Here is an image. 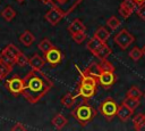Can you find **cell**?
Segmentation results:
<instances>
[{
  "label": "cell",
  "instance_id": "obj_11",
  "mask_svg": "<svg viewBox=\"0 0 145 131\" xmlns=\"http://www.w3.org/2000/svg\"><path fill=\"white\" fill-rule=\"evenodd\" d=\"M96 92V88L95 87H89V85H82L78 84V95L79 97L84 98V99H88L92 98Z\"/></svg>",
  "mask_w": 145,
  "mask_h": 131
},
{
  "label": "cell",
  "instance_id": "obj_16",
  "mask_svg": "<svg viewBox=\"0 0 145 131\" xmlns=\"http://www.w3.org/2000/svg\"><path fill=\"white\" fill-rule=\"evenodd\" d=\"M111 52H112V50H111V48L104 42V43H102V46L95 51V54H94V56L96 57V58H99L100 60H102V59H105V58H108L109 57V55H111Z\"/></svg>",
  "mask_w": 145,
  "mask_h": 131
},
{
  "label": "cell",
  "instance_id": "obj_29",
  "mask_svg": "<svg viewBox=\"0 0 145 131\" xmlns=\"http://www.w3.org/2000/svg\"><path fill=\"white\" fill-rule=\"evenodd\" d=\"M106 25L111 28V30H117L120 26V21L117 16H111L106 19Z\"/></svg>",
  "mask_w": 145,
  "mask_h": 131
},
{
  "label": "cell",
  "instance_id": "obj_15",
  "mask_svg": "<svg viewBox=\"0 0 145 131\" xmlns=\"http://www.w3.org/2000/svg\"><path fill=\"white\" fill-rule=\"evenodd\" d=\"M34 41H35V36H34V34H33L31 31H28V30L24 31V32L19 35V42H20L22 44H24L25 47L32 46V44L34 43Z\"/></svg>",
  "mask_w": 145,
  "mask_h": 131
},
{
  "label": "cell",
  "instance_id": "obj_26",
  "mask_svg": "<svg viewBox=\"0 0 145 131\" xmlns=\"http://www.w3.org/2000/svg\"><path fill=\"white\" fill-rule=\"evenodd\" d=\"M126 96H127V97H131V98H136V99H140L142 96H143V92L140 91L139 88L133 85V87L129 88V90L127 91V95H126Z\"/></svg>",
  "mask_w": 145,
  "mask_h": 131
},
{
  "label": "cell",
  "instance_id": "obj_9",
  "mask_svg": "<svg viewBox=\"0 0 145 131\" xmlns=\"http://www.w3.org/2000/svg\"><path fill=\"white\" fill-rule=\"evenodd\" d=\"M19 52H20V50H19L15 44L9 43V44H7V46L1 50L0 54H1L6 59H8L9 62L16 64V58H17V56L19 55Z\"/></svg>",
  "mask_w": 145,
  "mask_h": 131
},
{
  "label": "cell",
  "instance_id": "obj_24",
  "mask_svg": "<svg viewBox=\"0 0 145 131\" xmlns=\"http://www.w3.org/2000/svg\"><path fill=\"white\" fill-rule=\"evenodd\" d=\"M122 104H125L127 107H129L131 110H135L138 106H139V99H136V98H131V97H125Z\"/></svg>",
  "mask_w": 145,
  "mask_h": 131
},
{
  "label": "cell",
  "instance_id": "obj_36",
  "mask_svg": "<svg viewBox=\"0 0 145 131\" xmlns=\"http://www.w3.org/2000/svg\"><path fill=\"white\" fill-rule=\"evenodd\" d=\"M42 2H44V3H52V1L53 0H41Z\"/></svg>",
  "mask_w": 145,
  "mask_h": 131
},
{
  "label": "cell",
  "instance_id": "obj_27",
  "mask_svg": "<svg viewBox=\"0 0 145 131\" xmlns=\"http://www.w3.org/2000/svg\"><path fill=\"white\" fill-rule=\"evenodd\" d=\"M39 49L44 54V52H46L49 49H51L52 47H53V44H52V42L48 39V38H44V39H42L41 41H40V43H39Z\"/></svg>",
  "mask_w": 145,
  "mask_h": 131
},
{
  "label": "cell",
  "instance_id": "obj_39",
  "mask_svg": "<svg viewBox=\"0 0 145 131\" xmlns=\"http://www.w3.org/2000/svg\"><path fill=\"white\" fill-rule=\"evenodd\" d=\"M17 1H18V2H23L24 0H17Z\"/></svg>",
  "mask_w": 145,
  "mask_h": 131
},
{
  "label": "cell",
  "instance_id": "obj_31",
  "mask_svg": "<svg viewBox=\"0 0 145 131\" xmlns=\"http://www.w3.org/2000/svg\"><path fill=\"white\" fill-rule=\"evenodd\" d=\"M28 60H29V58L24 54V52H19V55L17 56V58H16V64L17 65H19V66H26L27 64H28Z\"/></svg>",
  "mask_w": 145,
  "mask_h": 131
},
{
  "label": "cell",
  "instance_id": "obj_35",
  "mask_svg": "<svg viewBox=\"0 0 145 131\" xmlns=\"http://www.w3.org/2000/svg\"><path fill=\"white\" fill-rule=\"evenodd\" d=\"M137 6H139V5H142V3H145V0H133Z\"/></svg>",
  "mask_w": 145,
  "mask_h": 131
},
{
  "label": "cell",
  "instance_id": "obj_38",
  "mask_svg": "<svg viewBox=\"0 0 145 131\" xmlns=\"http://www.w3.org/2000/svg\"><path fill=\"white\" fill-rule=\"evenodd\" d=\"M142 50H143V55H145V44L143 46V48H142Z\"/></svg>",
  "mask_w": 145,
  "mask_h": 131
},
{
  "label": "cell",
  "instance_id": "obj_22",
  "mask_svg": "<svg viewBox=\"0 0 145 131\" xmlns=\"http://www.w3.org/2000/svg\"><path fill=\"white\" fill-rule=\"evenodd\" d=\"M133 123H134V128L136 130H142L143 126L145 125V113L136 114L133 118Z\"/></svg>",
  "mask_w": 145,
  "mask_h": 131
},
{
  "label": "cell",
  "instance_id": "obj_4",
  "mask_svg": "<svg viewBox=\"0 0 145 131\" xmlns=\"http://www.w3.org/2000/svg\"><path fill=\"white\" fill-rule=\"evenodd\" d=\"M113 41L121 50H127V48L135 41V38L128 30L122 28L114 35Z\"/></svg>",
  "mask_w": 145,
  "mask_h": 131
},
{
  "label": "cell",
  "instance_id": "obj_7",
  "mask_svg": "<svg viewBox=\"0 0 145 131\" xmlns=\"http://www.w3.org/2000/svg\"><path fill=\"white\" fill-rule=\"evenodd\" d=\"M63 16H65V13H63L58 6H52V7L46 11V14L44 15V18H45V21H46L50 25L54 26V25H57V24L63 18Z\"/></svg>",
  "mask_w": 145,
  "mask_h": 131
},
{
  "label": "cell",
  "instance_id": "obj_8",
  "mask_svg": "<svg viewBox=\"0 0 145 131\" xmlns=\"http://www.w3.org/2000/svg\"><path fill=\"white\" fill-rule=\"evenodd\" d=\"M117 81V75L112 71H102L100 76L97 77V83L104 89L111 88Z\"/></svg>",
  "mask_w": 145,
  "mask_h": 131
},
{
  "label": "cell",
  "instance_id": "obj_12",
  "mask_svg": "<svg viewBox=\"0 0 145 131\" xmlns=\"http://www.w3.org/2000/svg\"><path fill=\"white\" fill-rule=\"evenodd\" d=\"M133 112H134V110H131V109H130L129 107H127L125 104H121V105H119V106H118L117 116H118L121 121L126 122V121H128V120L131 117Z\"/></svg>",
  "mask_w": 145,
  "mask_h": 131
},
{
  "label": "cell",
  "instance_id": "obj_21",
  "mask_svg": "<svg viewBox=\"0 0 145 131\" xmlns=\"http://www.w3.org/2000/svg\"><path fill=\"white\" fill-rule=\"evenodd\" d=\"M94 36L96 39H99L101 42H106V40L110 36V32L104 27V26H100L95 32H94Z\"/></svg>",
  "mask_w": 145,
  "mask_h": 131
},
{
  "label": "cell",
  "instance_id": "obj_30",
  "mask_svg": "<svg viewBox=\"0 0 145 131\" xmlns=\"http://www.w3.org/2000/svg\"><path fill=\"white\" fill-rule=\"evenodd\" d=\"M71 38H72V40H74L76 43L80 44L83 41H85V40H86L87 35H86V32H85V31H83V32H78V33L71 34Z\"/></svg>",
  "mask_w": 145,
  "mask_h": 131
},
{
  "label": "cell",
  "instance_id": "obj_17",
  "mask_svg": "<svg viewBox=\"0 0 145 131\" xmlns=\"http://www.w3.org/2000/svg\"><path fill=\"white\" fill-rule=\"evenodd\" d=\"M83 73H85V74H87V75H92V76H94V77H99L100 76V74L102 73V68H101V66H100V64H97V63H92L91 65H88L84 71H83Z\"/></svg>",
  "mask_w": 145,
  "mask_h": 131
},
{
  "label": "cell",
  "instance_id": "obj_3",
  "mask_svg": "<svg viewBox=\"0 0 145 131\" xmlns=\"http://www.w3.org/2000/svg\"><path fill=\"white\" fill-rule=\"evenodd\" d=\"M117 110H118V104L116 100L111 97L105 98L100 105H99V112L106 118V120H112L114 116H117Z\"/></svg>",
  "mask_w": 145,
  "mask_h": 131
},
{
  "label": "cell",
  "instance_id": "obj_13",
  "mask_svg": "<svg viewBox=\"0 0 145 131\" xmlns=\"http://www.w3.org/2000/svg\"><path fill=\"white\" fill-rule=\"evenodd\" d=\"M68 31H69L70 34H75V33H78V32L86 31V26H85V24H84L80 19L76 18V19H74V21L68 25Z\"/></svg>",
  "mask_w": 145,
  "mask_h": 131
},
{
  "label": "cell",
  "instance_id": "obj_32",
  "mask_svg": "<svg viewBox=\"0 0 145 131\" xmlns=\"http://www.w3.org/2000/svg\"><path fill=\"white\" fill-rule=\"evenodd\" d=\"M100 66H101L102 71H112V72H114V66H113V65H112V63H111V62H109L106 58L101 60Z\"/></svg>",
  "mask_w": 145,
  "mask_h": 131
},
{
  "label": "cell",
  "instance_id": "obj_1",
  "mask_svg": "<svg viewBox=\"0 0 145 131\" xmlns=\"http://www.w3.org/2000/svg\"><path fill=\"white\" fill-rule=\"evenodd\" d=\"M22 96L31 104L39 103L53 87V82L41 69L32 68L24 77Z\"/></svg>",
  "mask_w": 145,
  "mask_h": 131
},
{
  "label": "cell",
  "instance_id": "obj_18",
  "mask_svg": "<svg viewBox=\"0 0 145 131\" xmlns=\"http://www.w3.org/2000/svg\"><path fill=\"white\" fill-rule=\"evenodd\" d=\"M51 123L53 124V126H54L56 129L60 130V129H62V128L68 123V120H67L62 114L58 113L57 115H54V116H53V118H52Z\"/></svg>",
  "mask_w": 145,
  "mask_h": 131
},
{
  "label": "cell",
  "instance_id": "obj_25",
  "mask_svg": "<svg viewBox=\"0 0 145 131\" xmlns=\"http://www.w3.org/2000/svg\"><path fill=\"white\" fill-rule=\"evenodd\" d=\"M11 69H12L11 66L7 65L6 63H3V62L0 59V81L3 80L5 77H7V75L11 72Z\"/></svg>",
  "mask_w": 145,
  "mask_h": 131
},
{
  "label": "cell",
  "instance_id": "obj_28",
  "mask_svg": "<svg viewBox=\"0 0 145 131\" xmlns=\"http://www.w3.org/2000/svg\"><path fill=\"white\" fill-rule=\"evenodd\" d=\"M129 57L134 60V62H138L142 57H143V50L138 47H134L130 51H129Z\"/></svg>",
  "mask_w": 145,
  "mask_h": 131
},
{
  "label": "cell",
  "instance_id": "obj_20",
  "mask_svg": "<svg viewBox=\"0 0 145 131\" xmlns=\"http://www.w3.org/2000/svg\"><path fill=\"white\" fill-rule=\"evenodd\" d=\"M102 43H104V42H101L99 39H96L95 36H93V38H91V39L87 41V43H86V48H87V50H88L89 52H92V54L94 55L95 51L102 46Z\"/></svg>",
  "mask_w": 145,
  "mask_h": 131
},
{
  "label": "cell",
  "instance_id": "obj_34",
  "mask_svg": "<svg viewBox=\"0 0 145 131\" xmlns=\"http://www.w3.org/2000/svg\"><path fill=\"white\" fill-rule=\"evenodd\" d=\"M11 130L12 131H24V130H26V128H25V125L23 124V123H16L12 128H11Z\"/></svg>",
  "mask_w": 145,
  "mask_h": 131
},
{
  "label": "cell",
  "instance_id": "obj_2",
  "mask_svg": "<svg viewBox=\"0 0 145 131\" xmlns=\"http://www.w3.org/2000/svg\"><path fill=\"white\" fill-rule=\"evenodd\" d=\"M97 112L91 106L87 104V101L83 103L82 105L77 106L72 112H71V115L80 123V125L85 126L87 123H89L91 121H93V118L96 116Z\"/></svg>",
  "mask_w": 145,
  "mask_h": 131
},
{
  "label": "cell",
  "instance_id": "obj_19",
  "mask_svg": "<svg viewBox=\"0 0 145 131\" xmlns=\"http://www.w3.org/2000/svg\"><path fill=\"white\" fill-rule=\"evenodd\" d=\"M75 100H76L75 96H72V93H70V92H67V93H65V95L61 97L60 103H61V105H62L63 107H66V108H71V107L75 105Z\"/></svg>",
  "mask_w": 145,
  "mask_h": 131
},
{
  "label": "cell",
  "instance_id": "obj_23",
  "mask_svg": "<svg viewBox=\"0 0 145 131\" xmlns=\"http://www.w3.org/2000/svg\"><path fill=\"white\" fill-rule=\"evenodd\" d=\"M1 16H2V18H3L5 21L11 22V21L16 17V11H15L10 6H8V7H6V8L1 11Z\"/></svg>",
  "mask_w": 145,
  "mask_h": 131
},
{
  "label": "cell",
  "instance_id": "obj_5",
  "mask_svg": "<svg viewBox=\"0 0 145 131\" xmlns=\"http://www.w3.org/2000/svg\"><path fill=\"white\" fill-rule=\"evenodd\" d=\"M6 87L10 93H12L15 97H18L22 95L24 89V79L18 75H14L11 79L6 81Z\"/></svg>",
  "mask_w": 145,
  "mask_h": 131
},
{
  "label": "cell",
  "instance_id": "obj_37",
  "mask_svg": "<svg viewBox=\"0 0 145 131\" xmlns=\"http://www.w3.org/2000/svg\"><path fill=\"white\" fill-rule=\"evenodd\" d=\"M56 1H58L59 3H66L68 0H56Z\"/></svg>",
  "mask_w": 145,
  "mask_h": 131
},
{
  "label": "cell",
  "instance_id": "obj_10",
  "mask_svg": "<svg viewBox=\"0 0 145 131\" xmlns=\"http://www.w3.org/2000/svg\"><path fill=\"white\" fill-rule=\"evenodd\" d=\"M136 6H137V5H136L133 0H123V1L120 3V6H119L118 11H119V14H120L123 18H128V17L135 11Z\"/></svg>",
  "mask_w": 145,
  "mask_h": 131
},
{
  "label": "cell",
  "instance_id": "obj_33",
  "mask_svg": "<svg viewBox=\"0 0 145 131\" xmlns=\"http://www.w3.org/2000/svg\"><path fill=\"white\" fill-rule=\"evenodd\" d=\"M137 15H138V17L140 18V19H143V21H145V3H142V5H139L138 6V8H137Z\"/></svg>",
  "mask_w": 145,
  "mask_h": 131
},
{
  "label": "cell",
  "instance_id": "obj_6",
  "mask_svg": "<svg viewBox=\"0 0 145 131\" xmlns=\"http://www.w3.org/2000/svg\"><path fill=\"white\" fill-rule=\"evenodd\" d=\"M43 57H44L45 62L49 63L52 67L58 66V65L62 62V59H63V55H62L61 50H59V49L56 48L54 46H53L51 49H49L46 52H44V54H43Z\"/></svg>",
  "mask_w": 145,
  "mask_h": 131
},
{
  "label": "cell",
  "instance_id": "obj_14",
  "mask_svg": "<svg viewBox=\"0 0 145 131\" xmlns=\"http://www.w3.org/2000/svg\"><path fill=\"white\" fill-rule=\"evenodd\" d=\"M45 64V59L44 57L40 56L39 54H34L29 60H28V65L32 67V68H35V69H41Z\"/></svg>",
  "mask_w": 145,
  "mask_h": 131
}]
</instances>
